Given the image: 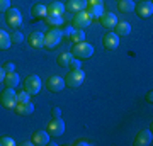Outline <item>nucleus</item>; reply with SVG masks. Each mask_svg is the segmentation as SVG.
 I'll return each instance as SVG.
<instances>
[{
	"label": "nucleus",
	"instance_id": "1",
	"mask_svg": "<svg viewBox=\"0 0 153 146\" xmlns=\"http://www.w3.org/2000/svg\"><path fill=\"white\" fill-rule=\"evenodd\" d=\"M70 53L73 58H78V60H88L94 54V46L90 43H85V41H80V43H73Z\"/></svg>",
	"mask_w": 153,
	"mask_h": 146
},
{
	"label": "nucleus",
	"instance_id": "2",
	"mask_svg": "<svg viewBox=\"0 0 153 146\" xmlns=\"http://www.w3.org/2000/svg\"><path fill=\"white\" fill-rule=\"evenodd\" d=\"M63 34L60 27H49V31L44 34V48L46 49H55L61 44Z\"/></svg>",
	"mask_w": 153,
	"mask_h": 146
},
{
	"label": "nucleus",
	"instance_id": "3",
	"mask_svg": "<svg viewBox=\"0 0 153 146\" xmlns=\"http://www.w3.org/2000/svg\"><path fill=\"white\" fill-rule=\"evenodd\" d=\"M0 105L7 110H14V107L17 105V93L16 88H9L5 87V90L0 93Z\"/></svg>",
	"mask_w": 153,
	"mask_h": 146
},
{
	"label": "nucleus",
	"instance_id": "4",
	"mask_svg": "<svg viewBox=\"0 0 153 146\" xmlns=\"http://www.w3.org/2000/svg\"><path fill=\"white\" fill-rule=\"evenodd\" d=\"M83 80H85V71L82 68L70 70L65 76V85H68L70 88H78V87H82Z\"/></svg>",
	"mask_w": 153,
	"mask_h": 146
},
{
	"label": "nucleus",
	"instance_id": "5",
	"mask_svg": "<svg viewBox=\"0 0 153 146\" xmlns=\"http://www.w3.org/2000/svg\"><path fill=\"white\" fill-rule=\"evenodd\" d=\"M46 133L49 134V138H60L65 133V122L61 117H51V121L46 126Z\"/></svg>",
	"mask_w": 153,
	"mask_h": 146
},
{
	"label": "nucleus",
	"instance_id": "6",
	"mask_svg": "<svg viewBox=\"0 0 153 146\" xmlns=\"http://www.w3.org/2000/svg\"><path fill=\"white\" fill-rule=\"evenodd\" d=\"M5 24L10 27L12 31L17 29V27H21V24H22V14H21V10L16 9V7H10V9L5 12Z\"/></svg>",
	"mask_w": 153,
	"mask_h": 146
},
{
	"label": "nucleus",
	"instance_id": "7",
	"mask_svg": "<svg viewBox=\"0 0 153 146\" xmlns=\"http://www.w3.org/2000/svg\"><path fill=\"white\" fill-rule=\"evenodd\" d=\"M24 90L29 95H38L41 90V78L38 75H27L24 80Z\"/></svg>",
	"mask_w": 153,
	"mask_h": 146
},
{
	"label": "nucleus",
	"instance_id": "8",
	"mask_svg": "<svg viewBox=\"0 0 153 146\" xmlns=\"http://www.w3.org/2000/svg\"><path fill=\"white\" fill-rule=\"evenodd\" d=\"M134 10L136 16L141 19H150L153 16V4L152 0H141L140 4H134Z\"/></svg>",
	"mask_w": 153,
	"mask_h": 146
},
{
	"label": "nucleus",
	"instance_id": "9",
	"mask_svg": "<svg viewBox=\"0 0 153 146\" xmlns=\"http://www.w3.org/2000/svg\"><path fill=\"white\" fill-rule=\"evenodd\" d=\"M65 78H61L60 75H51L46 80V88H48L51 93H58L65 88Z\"/></svg>",
	"mask_w": 153,
	"mask_h": 146
},
{
	"label": "nucleus",
	"instance_id": "10",
	"mask_svg": "<svg viewBox=\"0 0 153 146\" xmlns=\"http://www.w3.org/2000/svg\"><path fill=\"white\" fill-rule=\"evenodd\" d=\"M90 22H92V19L88 17V14L85 10H82V12H76V14H73L71 26H73V29H83V27L90 26Z\"/></svg>",
	"mask_w": 153,
	"mask_h": 146
},
{
	"label": "nucleus",
	"instance_id": "11",
	"mask_svg": "<svg viewBox=\"0 0 153 146\" xmlns=\"http://www.w3.org/2000/svg\"><path fill=\"white\" fill-rule=\"evenodd\" d=\"M102 46H104L105 51H114L119 46V36L114 31H107L102 38Z\"/></svg>",
	"mask_w": 153,
	"mask_h": 146
},
{
	"label": "nucleus",
	"instance_id": "12",
	"mask_svg": "<svg viewBox=\"0 0 153 146\" xmlns=\"http://www.w3.org/2000/svg\"><path fill=\"white\" fill-rule=\"evenodd\" d=\"M153 141V136H152V129H141L140 133L136 134L133 145L134 146H150Z\"/></svg>",
	"mask_w": 153,
	"mask_h": 146
},
{
	"label": "nucleus",
	"instance_id": "13",
	"mask_svg": "<svg viewBox=\"0 0 153 146\" xmlns=\"http://www.w3.org/2000/svg\"><path fill=\"white\" fill-rule=\"evenodd\" d=\"M99 22H100V26L104 27V29H107V31H112L114 29V26L117 24V17H116V14H112V12H104L102 16L99 17Z\"/></svg>",
	"mask_w": 153,
	"mask_h": 146
},
{
	"label": "nucleus",
	"instance_id": "14",
	"mask_svg": "<svg viewBox=\"0 0 153 146\" xmlns=\"http://www.w3.org/2000/svg\"><path fill=\"white\" fill-rule=\"evenodd\" d=\"M27 44L33 49H41L44 48V34L39 33V31H33V33L27 36Z\"/></svg>",
	"mask_w": 153,
	"mask_h": 146
},
{
	"label": "nucleus",
	"instance_id": "15",
	"mask_svg": "<svg viewBox=\"0 0 153 146\" xmlns=\"http://www.w3.org/2000/svg\"><path fill=\"white\" fill-rule=\"evenodd\" d=\"M34 146H46L49 143V134L46 133V129H36L31 136Z\"/></svg>",
	"mask_w": 153,
	"mask_h": 146
},
{
	"label": "nucleus",
	"instance_id": "16",
	"mask_svg": "<svg viewBox=\"0 0 153 146\" xmlns=\"http://www.w3.org/2000/svg\"><path fill=\"white\" fill-rule=\"evenodd\" d=\"M85 7H87V0H68L65 4V10H68L70 14H76L85 10Z\"/></svg>",
	"mask_w": 153,
	"mask_h": 146
},
{
	"label": "nucleus",
	"instance_id": "17",
	"mask_svg": "<svg viewBox=\"0 0 153 146\" xmlns=\"http://www.w3.org/2000/svg\"><path fill=\"white\" fill-rule=\"evenodd\" d=\"M14 112L17 116H21V117H27L31 114L34 112V104L29 100V102H22V104H17L16 107H14Z\"/></svg>",
	"mask_w": 153,
	"mask_h": 146
},
{
	"label": "nucleus",
	"instance_id": "18",
	"mask_svg": "<svg viewBox=\"0 0 153 146\" xmlns=\"http://www.w3.org/2000/svg\"><path fill=\"white\" fill-rule=\"evenodd\" d=\"M46 10H48V16H63L65 14V4L51 2V4L46 5Z\"/></svg>",
	"mask_w": 153,
	"mask_h": 146
},
{
	"label": "nucleus",
	"instance_id": "19",
	"mask_svg": "<svg viewBox=\"0 0 153 146\" xmlns=\"http://www.w3.org/2000/svg\"><path fill=\"white\" fill-rule=\"evenodd\" d=\"M2 83L5 87H9V88H16V87H19V83H21V78H19V75H17L16 71H10V73H5Z\"/></svg>",
	"mask_w": 153,
	"mask_h": 146
},
{
	"label": "nucleus",
	"instance_id": "20",
	"mask_svg": "<svg viewBox=\"0 0 153 146\" xmlns=\"http://www.w3.org/2000/svg\"><path fill=\"white\" fill-rule=\"evenodd\" d=\"M119 38H123V36H128V34L131 33V24L126 21H117V24L114 26V29H112Z\"/></svg>",
	"mask_w": 153,
	"mask_h": 146
},
{
	"label": "nucleus",
	"instance_id": "21",
	"mask_svg": "<svg viewBox=\"0 0 153 146\" xmlns=\"http://www.w3.org/2000/svg\"><path fill=\"white\" fill-rule=\"evenodd\" d=\"M85 12L88 14V17H90L92 21H95V19H99V17L104 14V5H99V4L87 5V7H85Z\"/></svg>",
	"mask_w": 153,
	"mask_h": 146
},
{
	"label": "nucleus",
	"instance_id": "22",
	"mask_svg": "<svg viewBox=\"0 0 153 146\" xmlns=\"http://www.w3.org/2000/svg\"><path fill=\"white\" fill-rule=\"evenodd\" d=\"M117 10L123 14H133L134 12V2L133 0H117Z\"/></svg>",
	"mask_w": 153,
	"mask_h": 146
},
{
	"label": "nucleus",
	"instance_id": "23",
	"mask_svg": "<svg viewBox=\"0 0 153 146\" xmlns=\"http://www.w3.org/2000/svg\"><path fill=\"white\" fill-rule=\"evenodd\" d=\"M31 14H33L34 19H44V17L48 16L46 5H44V4H34L33 9H31Z\"/></svg>",
	"mask_w": 153,
	"mask_h": 146
},
{
	"label": "nucleus",
	"instance_id": "24",
	"mask_svg": "<svg viewBox=\"0 0 153 146\" xmlns=\"http://www.w3.org/2000/svg\"><path fill=\"white\" fill-rule=\"evenodd\" d=\"M12 46V41H10V34L0 29V51H7V49Z\"/></svg>",
	"mask_w": 153,
	"mask_h": 146
},
{
	"label": "nucleus",
	"instance_id": "25",
	"mask_svg": "<svg viewBox=\"0 0 153 146\" xmlns=\"http://www.w3.org/2000/svg\"><path fill=\"white\" fill-rule=\"evenodd\" d=\"M71 58H73V56H71L70 51H63V53H60L58 56H56V63H58L60 66H63V68H68Z\"/></svg>",
	"mask_w": 153,
	"mask_h": 146
},
{
	"label": "nucleus",
	"instance_id": "26",
	"mask_svg": "<svg viewBox=\"0 0 153 146\" xmlns=\"http://www.w3.org/2000/svg\"><path fill=\"white\" fill-rule=\"evenodd\" d=\"M44 22L49 27H60V26H63V16H46Z\"/></svg>",
	"mask_w": 153,
	"mask_h": 146
},
{
	"label": "nucleus",
	"instance_id": "27",
	"mask_svg": "<svg viewBox=\"0 0 153 146\" xmlns=\"http://www.w3.org/2000/svg\"><path fill=\"white\" fill-rule=\"evenodd\" d=\"M70 41H71V43H80V41H85V33H83V29H75V31L70 34Z\"/></svg>",
	"mask_w": 153,
	"mask_h": 146
},
{
	"label": "nucleus",
	"instance_id": "28",
	"mask_svg": "<svg viewBox=\"0 0 153 146\" xmlns=\"http://www.w3.org/2000/svg\"><path fill=\"white\" fill-rule=\"evenodd\" d=\"M10 41L14 44H21L22 41H24V34H22L19 29H14V31H12V34H10Z\"/></svg>",
	"mask_w": 153,
	"mask_h": 146
},
{
	"label": "nucleus",
	"instance_id": "29",
	"mask_svg": "<svg viewBox=\"0 0 153 146\" xmlns=\"http://www.w3.org/2000/svg\"><path fill=\"white\" fill-rule=\"evenodd\" d=\"M16 141L10 136H0V146H14Z\"/></svg>",
	"mask_w": 153,
	"mask_h": 146
},
{
	"label": "nucleus",
	"instance_id": "30",
	"mask_svg": "<svg viewBox=\"0 0 153 146\" xmlns=\"http://www.w3.org/2000/svg\"><path fill=\"white\" fill-rule=\"evenodd\" d=\"M31 100V95H29L26 90H22V92L17 93V104H22V102H29Z\"/></svg>",
	"mask_w": 153,
	"mask_h": 146
},
{
	"label": "nucleus",
	"instance_id": "31",
	"mask_svg": "<svg viewBox=\"0 0 153 146\" xmlns=\"http://www.w3.org/2000/svg\"><path fill=\"white\" fill-rule=\"evenodd\" d=\"M2 68H4V71H5V73L16 71V63H14V61H5V63L2 65Z\"/></svg>",
	"mask_w": 153,
	"mask_h": 146
},
{
	"label": "nucleus",
	"instance_id": "32",
	"mask_svg": "<svg viewBox=\"0 0 153 146\" xmlns=\"http://www.w3.org/2000/svg\"><path fill=\"white\" fill-rule=\"evenodd\" d=\"M80 66H82V60H78V58H71L68 68H70V70H78Z\"/></svg>",
	"mask_w": 153,
	"mask_h": 146
},
{
	"label": "nucleus",
	"instance_id": "33",
	"mask_svg": "<svg viewBox=\"0 0 153 146\" xmlns=\"http://www.w3.org/2000/svg\"><path fill=\"white\" fill-rule=\"evenodd\" d=\"M9 9H10V0H0V12L5 14Z\"/></svg>",
	"mask_w": 153,
	"mask_h": 146
},
{
	"label": "nucleus",
	"instance_id": "34",
	"mask_svg": "<svg viewBox=\"0 0 153 146\" xmlns=\"http://www.w3.org/2000/svg\"><path fill=\"white\" fill-rule=\"evenodd\" d=\"M73 145H75V146H90L92 143H90V141H87V139H82V138H80V139H75V143H73Z\"/></svg>",
	"mask_w": 153,
	"mask_h": 146
},
{
	"label": "nucleus",
	"instance_id": "35",
	"mask_svg": "<svg viewBox=\"0 0 153 146\" xmlns=\"http://www.w3.org/2000/svg\"><path fill=\"white\" fill-rule=\"evenodd\" d=\"M73 31H75V29H73V26H68V27H65V29L61 31V34H63V36H66V38H70V34L73 33Z\"/></svg>",
	"mask_w": 153,
	"mask_h": 146
},
{
	"label": "nucleus",
	"instance_id": "36",
	"mask_svg": "<svg viewBox=\"0 0 153 146\" xmlns=\"http://www.w3.org/2000/svg\"><path fill=\"white\" fill-rule=\"evenodd\" d=\"M51 117H61V109L60 107H53L51 109Z\"/></svg>",
	"mask_w": 153,
	"mask_h": 146
},
{
	"label": "nucleus",
	"instance_id": "37",
	"mask_svg": "<svg viewBox=\"0 0 153 146\" xmlns=\"http://www.w3.org/2000/svg\"><path fill=\"white\" fill-rule=\"evenodd\" d=\"M94 4H99V5H102V0H87V5H94Z\"/></svg>",
	"mask_w": 153,
	"mask_h": 146
},
{
	"label": "nucleus",
	"instance_id": "38",
	"mask_svg": "<svg viewBox=\"0 0 153 146\" xmlns=\"http://www.w3.org/2000/svg\"><path fill=\"white\" fill-rule=\"evenodd\" d=\"M19 145H21V146H31V145H33V141H27V139H24V141H21Z\"/></svg>",
	"mask_w": 153,
	"mask_h": 146
},
{
	"label": "nucleus",
	"instance_id": "39",
	"mask_svg": "<svg viewBox=\"0 0 153 146\" xmlns=\"http://www.w3.org/2000/svg\"><path fill=\"white\" fill-rule=\"evenodd\" d=\"M152 95H153V92L150 90V92L146 93V102H150V104H152V100H153V97H152Z\"/></svg>",
	"mask_w": 153,
	"mask_h": 146
},
{
	"label": "nucleus",
	"instance_id": "40",
	"mask_svg": "<svg viewBox=\"0 0 153 146\" xmlns=\"http://www.w3.org/2000/svg\"><path fill=\"white\" fill-rule=\"evenodd\" d=\"M4 76H5V71H4V68L0 66V83L4 82Z\"/></svg>",
	"mask_w": 153,
	"mask_h": 146
}]
</instances>
